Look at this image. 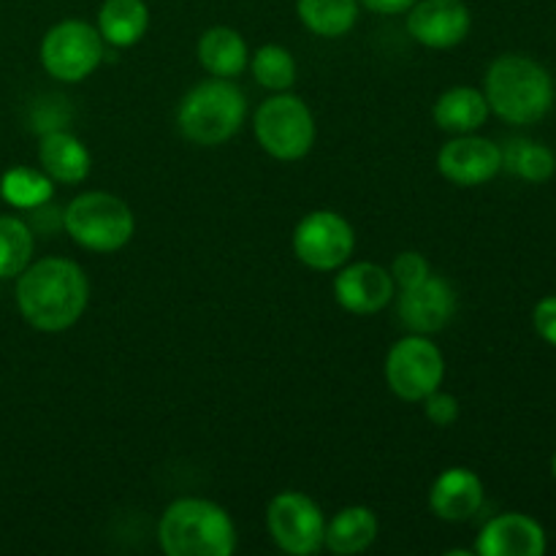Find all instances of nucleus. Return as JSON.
Listing matches in <instances>:
<instances>
[{
	"label": "nucleus",
	"instance_id": "obj_14",
	"mask_svg": "<svg viewBox=\"0 0 556 556\" xmlns=\"http://www.w3.org/2000/svg\"><path fill=\"white\" fill-rule=\"evenodd\" d=\"M454 309L456 296L451 286L432 275L416 288L402 291L400 296V318L413 334H434L445 329V324L454 318Z\"/></svg>",
	"mask_w": 556,
	"mask_h": 556
},
{
	"label": "nucleus",
	"instance_id": "obj_21",
	"mask_svg": "<svg viewBox=\"0 0 556 556\" xmlns=\"http://www.w3.org/2000/svg\"><path fill=\"white\" fill-rule=\"evenodd\" d=\"M150 27L144 0H106L98 11V33L112 47H134Z\"/></svg>",
	"mask_w": 556,
	"mask_h": 556
},
{
	"label": "nucleus",
	"instance_id": "obj_12",
	"mask_svg": "<svg viewBox=\"0 0 556 556\" xmlns=\"http://www.w3.org/2000/svg\"><path fill=\"white\" fill-rule=\"evenodd\" d=\"M438 168L448 182L476 188L503 172V150L494 141L465 134L440 150Z\"/></svg>",
	"mask_w": 556,
	"mask_h": 556
},
{
	"label": "nucleus",
	"instance_id": "obj_8",
	"mask_svg": "<svg viewBox=\"0 0 556 556\" xmlns=\"http://www.w3.org/2000/svg\"><path fill=\"white\" fill-rule=\"evenodd\" d=\"M103 60V38L98 27L81 20L54 25L41 41V63L49 76L60 81L87 79Z\"/></svg>",
	"mask_w": 556,
	"mask_h": 556
},
{
	"label": "nucleus",
	"instance_id": "obj_5",
	"mask_svg": "<svg viewBox=\"0 0 556 556\" xmlns=\"http://www.w3.org/2000/svg\"><path fill=\"white\" fill-rule=\"evenodd\" d=\"M63 228L79 248L90 253H117L134 237V212L112 193H81L65 206Z\"/></svg>",
	"mask_w": 556,
	"mask_h": 556
},
{
	"label": "nucleus",
	"instance_id": "obj_20",
	"mask_svg": "<svg viewBox=\"0 0 556 556\" xmlns=\"http://www.w3.org/2000/svg\"><path fill=\"white\" fill-rule=\"evenodd\" d=\"M378 538V519L364 505H351V508L340 510L326 525V541L324 546L337 556H353L367 552Z\"/></svg>",
	"mask_w": 556,
	"mask_h": 556
},
{
	"label": "nucleus",
	"instance_id": "obj_23",
	"mask_svg": "<svg viewBox=\"0 0 556 556\" xmlns=\"http://www.w3.org/2000/svg\"><path fill=\"white\" fill-rule=\"evenodd\" d=\"M503 168L527 182H546L556 172V157L548 147L538 141L514 139L503 152Z\"/></svg>",
	"mask_w": 556,
	"mask_h": 556
},
{
	"label": "nucleus",
	"instance_id": "obj_13",
	"mask_svg": "<svg viewBox=\"0 0 556 556\" xmlns=\"http://www.w3.org/2000/svg\"><path fill=\"white\" fill-rule=\"evenodd\" d=\"M394 280L391 271L383 266L362 264L345 266L340 275L334 277V299L340 307H345L353 315H375L394 299Z\"/></svg>",
	"mask_w": 556,
	"mask_h": 556
},
{
	"label": "nucleus",
	"instance_id": "obj_1",
	"mask_svg": "<svg viewBox=\"0 0 556 556\" xmlns=\"http://www.w3.org/2000/svg\"><path fill=\"white\" fill-rule=\"evenodd\" d=\"M90 286L79 264L68 258H41L16 282V304L33 329L65 331L85 315Z\"/></svg>",
	"mask_w": 556,
	"mask_h": 556
},
{
	"label": "nucleus",
	"instance_id": "obj_24",
	"mask_svg": "<svg viewBox=\"0 0 556 556\" xmlns=\"http://www.w3.org/2000/svg\"><path fill=\"white\" fill-rule=\"evenodd\" d=\"M52 179L43 172H33V168L16 166L0 177V195L5 204L16 206V210H38L52 199Z\"/></svg>",
	"mask_w": 556,
	"mask_h": 556
},
{
	"label": "nucleus",
	"instance_id": "obj_16",
	"mask_svg": "<svg viewBox=\"0 0 556 556\" xmlns=\"http://www.w3.org/2000/svg\"><path fill=\"white\" fill-rule=\"evenodd\" d=\"M429 505L443 521H470L483 505V483L467 467H451L434 478L429 489Z\"/></svg>",
	"mask_w": 556,
	"mask_h": 556
},
{
	"label": "nucleus",
	"instance_id": "obj_22",
	"mask_svg": "<svg viewBox=\"0 0 556 556\" xmlns=\"http://www.w3.org/2000/svg\"><path fill=\"white\" fill-rule=\"evenodd\" d=\"M296 11L309 33L324 38H340L356 25L358 0H299Z\"/></svg>",
	"mask_w": 556,
	"mask_h": 556
},
{
	"label": "nucleus",
	"instance_id": "obj_15",
	"mask_svg": "<svg viewBox=\"0 0 556 556\" xmlns=\"http://www.w3.org/2000/svg\"><path fill=\"white\" fill-rule=\"evenodd\" d=\"M481 556H541L546 552V532L525 514H503L489 521L476 543Z\"/></svg>",
	"mask_w": 556,
	"mask_h": 556
},
{
	"label": "nucleus",
	"instance_id": "obj_30",
	"mask_svg": "<svg viewBox=\"0 0 556 556\" xmlns=\"http://www.w3.org/2000/svg\"><path fill=\"white\" fill-rule=\"evenodd\" d=\"M358 3L367 5L375 14H402V11L410 9L416 0H358Z\"/></svg>",
	"mask_w": 556,
	"mask_h": 556
},
{
	"label": "nucleus",
	"instance_id": "obj_7",
	"mask_svg": "<svg viewBox=\"0 0 556 556\" xmlns=\"http://www.w3.org/2000/svg\"><path fill=\"white\" fill-rule=\"evenodd\" d=\"M443 378L445 358L427 334L405 337L386 356V383L405 402H424Z\"/></svg>",
	"mask_w": 556,
	"mask_h": 556
},
{
	"label": "nucleus",
	"instance_id": "obj_9",
	"mask_svg": "<svg viewBox=\"0 0 556 556\" xmlns=\"http://www.w3.org/2000/svg\"><path fill=\"white\" fill-rule=\"evenodd\" d=\"M266 527L277 548L293 556H313L324 548L326 519L302 492H282L266 508Z\"/></svg>",
	"mask_w": 556,
	"mask_h": 556
},
{
	"label": "nucleus",
	"instance_id": "obj_2",
	"mask_svg": "<svg viewBox=\"0 0 556 556\" xmlns=\"http://www.w3.org/2000/svg\"><path fill=\"white\" fill-rule=\"evenodd\" d=\"M486 101L510 125L541 123L554 106V79L525 54H503L486 71Z\"/></svg>",
	"mask_w": 556,
	"mask_h": 556
},
{
	"label": "nucleus",
	"instance_id": "obj_26",
	"mask_svg": "<svg viewBox=\"0 0 556 556\" xmlns=\"http://www.w3.org/2000/svg\"><path fill=\"white\" fill-rule=\"evenodd\" d=\"M253 76L261 87L275 92L291 90L296 81V60L280 43H266L253 58Z\"/></svg>",
	"mask_w": 556,
	"mask_h": 556
},
{
	"label": "nucleus",
	"instance_id": "obj_3",
	"mask_svg": "<svg viewBox=\"0 0 556 556\" xmlns=\"http://www.w3.org/2000/svg\"><path fill=\"white\" fill-rule=\"evenodd\" d=\"M157 541L168 556H228L237 548V530L220 505L182 497L163 510Z\"/></svg>",
	"mask_w": 556,
	"mask_h": 556
},
{
	"label": "nucleus",
	"instance_id": "obj_4",
	"mask_svg": "<svg viewBox=\"0 0 556 556\" xmlns=\"http://www.w3.org/2000/svg\"><path fill=\"white\" fill-rule=\"evenodd\" d=\"M244 92L228 79H206L182 98L177 125L188 141L199 147L226 144L244 123Z\"/></svg>",
	"mask_w": 556,
	"mask_h": 556
},
{
	"label": "nucleus",
	"instance_id": "obj_25",
	"mask_svg": "<svg viewBox=\"0 0 556 556\" xmlns=\"http://www.w3.org/2000/svg\"><path fill=\"white\" fill-rule=\"evenodd\" d=\"M33 231L20 217H0V277H16L30 266Z\"/></svg>",
	"mask_w": 556,
	"mask_h": 556
},
{
	"label": "nucleus",
	"instance_id": "obj_11",
	"mask_svg": "<svg viewBox=\"0 0 556 556\" xmlns=\"http://www.w3.org/2000/svg\"><path fill=\"white\" fill-rule=\"evenodd\" d=\"M407 11V33L429 49L456 47L472 25L470 9L462 0H416Z\"/></svg>",
	"mask_w": 556,
	"mask_h": 556
},
{
	"label": "nucleus",
	"instance_id": "obj_31",
	"mask_svg": "<svg viewBox=\"0 0 556 556\" xmlns=\"http://www.w3.org/2000/svg\"><path fill=\"white\" fill-rule=\"evenodd\" d=\"M552 472H554V478H556V454H554V459H552Z\"/></svg>",
	"mask_w": 556,
	"mask_h": 556
},
{
	"label": "nucleus",
	"instance_id": "obj_18",
	"mask_svg": "<svg viewBox=\"0 0 556 556\" xmlns=\"http://www.w3.org/2000/svg\"><path fill=\"white\" fill-rule=\"evenodd\" d=\"M489 101L476 87H451L434 103V123L448 134H472L489 119Z\"/></svg>",
	"mask_w": 556,
	"mask_h": 556
},
{
	"label": "nucleus",
	"instance_id": "obj_10",
	"mask_svg": "<svg viewBox=\"0 0 556 556\" xmlns=\"http://www.w3.org/2000/svg\"><path fill=\"white\" fill-rule=\"evenodd\" d=\"M356 233L351 223L329 210L309 212L293 231V253L304 266L315 271H334L351 258Z\"/></svg>",
	"mask_w": 556,
	"mask_h": 556
},
{
	"label": "nucleus",
	"instance_id": "obj_6",
	"mask_svg": "<svg viewBox=\"0 0 556 556\" xmlns=\"http://www.w3.org/2000/svg\"><path fill=\"white\" fill-rule=\"evenodd\" d=\"M255 139L277 161H299L315 144L313 112L302 98L277 92L255 112Z\"/></svg>",
	"mask_w": 556,
	"mask_h": 556
},
{
	"label": "nucleus",
	"instance_id": "obj_17",
	"mask_svg": "<svg viewBox=\"0 0 556 556\" xmlns=\"http://www.w3.org/2000/svg\"><path fill=\"white\" fill-rule=\"evenodd\" d=\"M38 161L52 182L79 185L90 174V152L76 136L65 130H49L43 136L38 144Z\"/></svg>",
	"mask_w": 556,
	"mask_h": 556
},
{
	"label": "nucleus",
	"instance_id": "obj_27",
	"mask_svg": "<svg viewBox=\"0 0 556 556\" xmlns=\"http://www.w3.org/2000/svg\"><path fill=\"white\" fill-rule=\"evenodd\" d=\"M429 277V264L421 253H400L391 266V280L400 291L407 288H416L418 282H424Z\"/></svg>",
	"mask_w": 556,
	"mask_h": 556
},
{
	"label": "nucleus",
	"instance_id": "obj_29",
	"mask_svg": "<svg viewBox=\"0 0 556 556\" xmlns=\"http://www.w3.org/2000/svg\"><path fill=\"white\" fill-rule=\"evenodd\" d=\"M532 320H535L538 334L556 348V296H546L543 302H538Z\"/></svg>",
	"mask_w": 556,
	"mask_h": 556
},
{
	"label": "nucleus",
	"instance_id": "obj_19",
	"mask_svg": "<svg viewBox=\"0 0 556 556\" xmlns=\"http://www.w3.org/2000/svg\"><path fill=\"white\" fill-rule=\"evenodd\" d=\"M248 43L233 27H210L199 41V60L206 74L217 79H233L248 65Z\"/></svg>",
	"mask_w": 556,
	"mask_h": 556
},
{
	"label": "nucleus",
	"instance_id": "obj_28",
	"mask_svg": "<svg viewBox=\"0 0 556 556\" xmlns=\"http://www.w3.org/2000/svg\"><path fill=\"white\" fill-rule=\"evenodd\" d=\"M424 413L434 427H454L456 418H459V402H456V396L443 394L438 389L424 400Z\"/></svg>",
	"mask_w": 556,
	"mask_h": 556
}]
</instances>
